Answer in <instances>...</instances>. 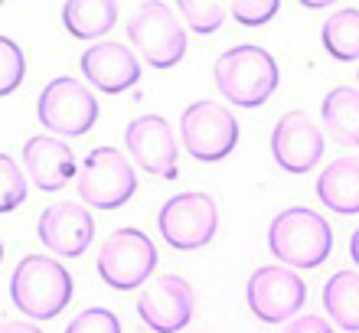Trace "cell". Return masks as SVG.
Returning <instances> with one entry per match:
<instances>
[{"label":"cell","instance_id":"cell-13","mask_svg":"<svg viewBox=\"0 0 359 333\" xmlns=\"http://www.w3.org/2000/svg\"><path fill=\"white\" fill-rule=\"evenodd\" d=\"M36 232H39V242L49 252H56L62 258H79L86 255L95 238V216L82 203L59 200V203H49L46 210L39 212Z\"/></svg>","mask_w":359,"mask_h":333},{"label":"cell","instance_id":"cell-21","mask_svg":"<svg viewBox=\"0 0 359 333\" xmlns=\"http://www.w3.org/2000/svg\"><path fill=\"white\" fill-rule=\"evenodd\" d=\"M323 46L337 62H353L359 59V10L356 7H343L333 10L330 20L320 29Z\"/></svg>","mask_w":359,"mask_h":333},{"label":"cell","instance_id":"cell-19","mask_svg":"<svg viewBox=\"0 0 359 333\" xmlns=\"http://www.w3.org/2000/svg\"><path fill=\"white\" fill-rule=\"evenodd\" d=\"M118 20V4L111 0H69L62 7V23L76 39H92L102 43L108 29H114Z\"/></svg>","mask_w":359,"mask_h":333},{"label":"cell","instance_id":"cell-23","mask_svg":"<svg viewBox=\"0 0 359 333\" xmlns=\"http://www.w3.org/2000/svg\"><path fill=\"white\" fill-rule=\"evenodd\" d=\"M27 76V56L17 46V39H10L0 33V98L17 92Z\"/></svg>","mask_w":359,"mask_h":333},{"label":"cell","instance_id":"cell-17","mask_svg":"<svg viewBox=\"0 0 359 333\" xmlns=\"http://www.w3.org/2000/svg\"><path fill=\"white\" fill-rule=\"evenodd\" d=\"M317 196L330 212L356 216L359 212V157H340L323 167L317 177Z\"/></svg>","mask_w":359,"mask_h":333},{"label":"cell","instance_id":"cell-2","mask_svg":"<svg viewBox=\"0 0 359 333\" xmlns=\"http://www.w3.org/2000/svg\"><path fill=\"white\" fill-rule=\"evenodd\" d=\"M10 301L23 317L53 320L72 301V275L49 255H23L10 275Z\"/></svg>","mask_w":359,"mask_h":333},{"label":"cell","instance_id":"cell-24","mask_svg":"<svg viewBox=\"0 0 359 333\" xmlns=\"http://www.w3.org/2000/svg\"><path fill=\"white\" fill-rule=\"evenodd\" d=\"M180 17L189 23V29H196V33H216L222 27V20H226V7L222 4H196V0H180L177 4Z\"/></svg>","mask_w":359,"mask_h":333},{"label":"cell","instance_id":"cell-26","mask_svg":"<svg viewBox=\"0 0 359 333\" xmlns=\"http://www.w3.org/2000/svg\"><path fill=\"white\" fill-rule=\"evenodd\" d=\"M278 10H281L278 0H238V4L229 7V13H232V20H238L242 27H262V23L278 17Z\"/></svg>","mask_w":359,"mask_h":333},{"label":"cell","instance_id":"cell-31","mask_svg":"<svg viewBox=\"0 0 359 333\" xmlns=\"http://www.w3.org/2000/svg\"><path fill=\"white\" fill-rule=\"evenodd\" d=\"M356 82H359V72H356Z\"/></svg>","mask_w":359,"mask_h":333},{"label":"cell","instance_id":"cell-29","mask_svg":"<svg viewBox=\"0 0 359 333\" xmlns=\"http://www.w3.org/2000/svg\"><path fill=\"white\" fill-rule=\"evenodd\" d=\"M350 255H353V261H356V268H359V226H356V232L350 236Z\"/></svg>","mask_w":359,"mask_h":333},{"label":"cell","instance_id":"cell-15","mask_svg":"<svg viewBox=\"0 0 359 333\" xmlns=\"http://www.w3.org/2000/svg\"><path fill=\"white\" fill-rule=\"evenodd\" d=\"M82 72L98 92L104 95H121L128 88H134L141 82V62L124 43L114 39H102L82 53Z\"/></svg>","mask_w":359,"mask_h":333},{"label":"cell","instance_id":"cell-30","mask_svg":"<svg viewBox=\"0 0 359 333\" xmlns=\"http://www.w3.org/2000/svg\"><path fill=\"white\" fill-rule=\"evenodd\" d=\"M0 261H4V242H0Z\"/></svg>","mask_w":359,"mask_h":333},{"label":"cell","instance_id":"cell-22","mask_svg":"<svg viewBox=\"0 0 359 333\" xmlns=\"http://www.w3.org/2000/svg\"><path fill=\"white\" fill-rule=\"evenodd\" d=\"M27 173L10 154H0V212H13L27 200Z\"/></svg>","mask_w":359,"mask_h":333},{"label":"cell","instance_id":"cell-28","mask_svg":"<svg viewBox=\"0 0 359 333\" xmlns=\"http://www.w3.org/2000/svg\"><path fill=\"white\" fill-rule=\"evenodd\" d=\"M0 333H43L33 320H0Z\"/></svg>","mask_w":359,"mask_h":333},{"label":"cell","instance_id":"cell-8","mask_svg":"<svg viewBox=\"0 0 359 333\" xmlns=\"http://www.w3.org/2000/svg\"><path fill=\"white\" fill-rule=\"evenodd\" d=\"M137 190V173L118 147H92L79 163V196L95 210H118Z\"/></svg>","mask_w":359,"mask_h":333},{"label":"cell","instance_id":"cell-3","mask_svg":"<svg viewBox=\"0 0 359 333\" xmlns=\"http://www.w3.org/2000/svg\"><path fill=\"white\" fill-rule=\"evenodd\" d=\"M268 248L281 265L320 268L333 252V229L320 212L307 206H287L268 226Z\"/></svg>","mask_w":359,"mask_h":333},{"label":"cell","instance_id":"cell-10","mask_svg":"<svg viewBox=\"0 0 359 333\" xmlns=\"http://www.w3.org/2000/svg\"><path fill=\"white\" fill-rule=\"evenodd\" d=\"M248 307L262 324H284L301 314L304 301H307V285L294 268L284 265H265L252 271L245 287Z\"/></svg>","mask_w":359,"mask_h":333},{"label":"cell","instance_id":"cell-20","mask_svg":"<svg viewBox=\"0 0 359 333\" xmlns=\"http://www.w3.org/2000/svg\"><path fill=\"white\" fill-rule=\"evenodd\" d=\"M323 307L340 330L359 333V271H337L323 285Z\"/></svg>","mask_w":359,"mask_h":333},{"label":"cell","instance_id":"cell-12","mask_svg":"<svg viewBox=\"0 0 359 333\" xmlns=\"http://www.w3.org/2000/svg\"><path fill=\"white\" fill-rule=\"evenodd\" d=\"M196 294L183 275H161L137 297V317L154 333H177L193 320Z\"/></svg>","mask_w":359,"mask_h":333},{"label":"cell","instance_id":"cell-9","mask_svg":"<svg viewBox=\"0 0 359 333\" xmlns=\"http://www.w3.org/2000/svg\"><path fill=\"white\" fill-rule=\"evenodd\" d=\"M98 111L102 108L95 102V92L72 76H56L53 82H46L36 102V118L43 121V128L62 137L88 134L98 121Z\"/></svg>","mask_w":359,"mask_h":333},{"label":"cell","instance_id":"cell-5","mask_svg":"<svg viewBox=\"0 0 359 333\" xmlns=\"http://www.w3.org/2000/svg\"><path fill=\"white\" fill-rule=\"evenodd\" d=\"M128 39L151 69H173L187 56V29L167 4H137L128 20Z\"/></svg>","mask_w":359,"mask_h":333},{"label":"cell","instance_id":"cell-1","mask_svg":"<svg viewBox=\"0 0 359 333\" xmlns=\"http://www.w3.org/2000/svg\"><path fill=\"white\" fill-rule=\"evenodd\" d=\"M216 88L238 108H262L281 86L278 59L265 46L238 43L216 59Z\"/></svg>","mask_w":359,"mask_h":333},{"label":"cell","instance_id":"cell-11","mask_svg":"<svg viewBox=\"0 0 359 333\" xmlns=\"http://www.w3.org/2000/svg\"><path fill=\"white\" fill-rule=\"evenodd\" d=\"M124 147L131 161L151 177H177V137L163 114H141L124 128Z\"/></svg>","mask_w":359,"mask_h":333},{"label":"cell","instance_id":"cell-4","mask_svg":"<svg viewBox=\"0 0 359 333\" xmlns=\"http://www.w3.org/2000/svg\"><path fill=\"white\" fill-rule=\"evenodd\" d=\"M98 278L114 291H134L147 285V278L157 268V248L141 229L124 226L114 229L98 248Z\"/></svg>","mask_w":359,"mask_h":333},{"label":"cell","instance_id":"cell-14","mask_svg":"<svg viewBox=\"0 0 359 333\" xmlns=\"http://www.w3.org/2000/svg\"><path fill=\"white\" fill-rule=\"evenodd\" d=\"M271 154L287 173H307L323 161V131L307 111H287L271 131Z\"/></svg>","mask_w":359,"mask_h":333},{"label":"cell","instance_id":"cell-18","mask_svg":"<svg viewBox=\"0 0 359 333\" xmlns=\"http://www.w3.org/2000/svg\"><path fill=\"white\" fill-rule=\"evenodd\" d=\"M323 128L337 144L359 147V88L337 86L323 95L320 105Z\"/></svg>","mask_w":359,"mask_h":333},{"label":"cell","instance_id":"cell-25","mask_svg":"<svg viewBox=\"0 0 359 333\" xmlns=\"http://www.w3.org/2000/svg\"><path fill=\"white\" fill-rule=\"evenodd\" d=\"M66 333H121V320L108 307H86L79 317H72Z\"/></svg>","mask_w":359,"mask_h":333},{"label":"cell","instance_id":"cell-7","mask_svg":"<svg viewBox=\"0 0 359 333\" xmlns=\"http://www.w3.org/2000/svg\"><path fill=\"white\" fill-rule=\"evenodd\" d=\"M180 137L199 163H216L226 161L238 144V121L219 102L199 98L193 105L183 108L180 114Z\"/></svg>","mask_w":359,"mask_h":333},{"label":"cell","instance_id":"cell-27","mask_svg":"<svg viewBox=\"0 0 359 333\" xmlns=\"http://www.w3.org/2000/svg\"><path fill=\"white\" fill-rule=\"evenodd\" d=\"M284 333H333V327H330V320H323V317L304 314V317H294L291 324L284 327Z\"/></svg>","mask_w":359,"mask_h":333},{"label":"cell","instance_id":"cell-6","mask_svg":"<svg viewBox=\"0 0 359 333\" xmlns=\"http://www.w3.org/2000/svg\"><path fill=\"white\" fill-rule=\"evenodd\" d=\"M157 229L163 242L177 252H196L209 245L219 229V206L209 193L187 190L177 193L157 212Z\"/></svg>","mask_w":359,"mask_h":333},{"label":"cell","instance_id":"cell-16","mask_svg":"<svg viewBox=\"0 0 359 333\" xmlns=\"http://www.w3.org/2000/svg\"><path fill=\"white\" fill-rule=\"evenodd\" d=\"M23 173H27L33 186H39L43 193L62 190L72 177H79L76 154L62 137L53 134H36L23 144Z\"/></svg>","mask_w":359,"mask_h":333}]
</instances>
